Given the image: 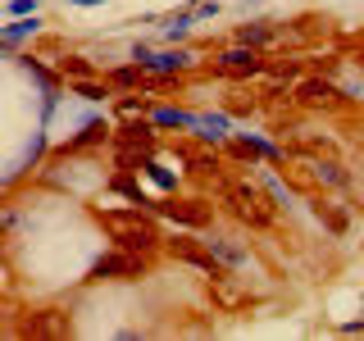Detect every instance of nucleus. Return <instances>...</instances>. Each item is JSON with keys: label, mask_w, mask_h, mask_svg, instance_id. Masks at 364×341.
<instances>
[{"label": "nucleus", "mask_w": 364, "mask_h": 341, "mask_svg": "<svg viewBox=\"0 0 364 341\" xmlns=\"http://www.w3.org/2000/svg\"><path fill=\"white\" fill-rule=\"evenodd\" d=\"M96 223L114 237V246L136 250V255H155V250L164 246L155 219H151V214H141V205H136V210H96Z\"/></svg>", "instance_id": "1"}, {"label": "nucleus", "mask_w": 364, "mask_h": 341, "mask_svg": "<svg viewBox=\"0 0 364 341\" xmlns=\"http://www.w3.org/2000/svg\"><path fill=\"white\" fill-rule=\"evenodd\" d=\"M146 273H151V255H136V250H109V255H100L96 264L87 269L82 282H141Z\"/></svg>", "instance_id": "2"}, {"label": "nucleus", "mask_w": 364, "mask_h": 341, "mask_svg": "<svg viewBox=\"0 0 364 341\" xmlns=\"http://www.w3.org/2000/svg\"><path fill=\"white\" fill-rule=\"evenodd\" d=\"M223 200H228V210H232L242 223H250V227H269L273 223V205L264 200V191L250 187V182H228Z\"/></svg>", "instance_id": "3"}, {"label": "nucleus", "mask_w": 364, "mask_h": 341, "mask_svg": "<svg viewBox=\"0 0 364 341\" xmlns=\"http://www.w3.org/2000/svg\"><path fill=\"white\" fill-rule=\"evenodd\" d=\"M164 250L178 259V264H191L196 273H205V278H219V273H223V259L210 250V242H196V237H173V242H164Z\"/></svg>", "instance_id": "4"}, {"label": "nucleus", "mask_w": 364, "mask_h": 341, "mask_svg": "<svg viewBox=\"0 0 364 341\" xmlns=\"http://www.w3.org/2000/svg\"><path fill=\"white\" fill-rule=\"evenodd\" d=\"M151 155H155V132H151V123H132V128L119 132V159H123V168H136L141 159H151Z\"/></svg>", "instance_id": "5"}, {"label": "nucleus", "mask_w": 364, "mask_h": 341, "mask_svg": "<svg viewBox=\"0 0 364 341\" xmlns=\"http://www.w3.org/2000/svg\"><path fill=\"white\" fill-rule=\"evenodd\" d=\"M214 68L219 73H228V77H255V73H264V60H259V50L255 45H242L237 41L232 50H223V55H214Z\"/></svg>", "instance_id": "6"}, {"label": "nucleus", "mask_w": 364, "mask_h": 341, "mask_svg": "<svg viewBox=\"0 0 364 341\" xmlns=\"http://www.w3.org/2000/svg\"><path fill=\"white\" fill-rule=\"evenodd\" d=\"M155 214L178 227H210V205L205 200H164L155 205Z\"/></svg>", "instance_id": "7"}, {"label": "nucleus", "mask_w": 364, "mask_h": 341, "mask_svg": "<svg viewBox=\"0 0 364 341\" xmlns=\"http://www.w3.org/2000/svg\"><path fill=\"white\" fill-rule=\"evenodd\" d=\"M296 100H301L305 109H337L346 96H341L337 82H328V77H305V82L296 87Z\"/></svg>", "instance_id": "8"}, {"label": "nucleus", "mask_w": 364, "mask_h": 341, "mask_svg": "<svg viewBox=\"0 0 364 341\" xmlns=\"http://www.w3.org/2000/svg\"><path fill=\"white\" fill-rule=\"evenodd\" d=\"M191 64H196V55L178 50V45H173V50H164V55H146V60H141V68L151 77H178V73H187Z\"/></svg>", "instance_id": "9"}, {"label": "nucleus", "mask_w": 364, "mask_h": 341, "mask_svg": "<svg viewBox=\"0 0 364 341\" xmlns=\"http://www.w3.org/2000/svg\"><path fill=\"white\" fill-rule=\"evenodd\" d=\"M37 32H41L37 14H28V18H9L5 28H0V50H5V55H14V45H18V41H32Z\"/></svg>", "instance_id": "10"}, {"label": "nucleus", "mask_w": 364, "mask_h": 341, "mask_svg": "<svg viewBox=\"0 0 364 341\" xmlns=\"http://www.w3.org/2000/svg\"><path fill=\"white\" fill-rule=\"evenodd\" d=\"M205 242H210V250H214V255H219V259H223V269H242V264H246V259H250V250H246L242 242H237V237H223V232H210V237H205Z\"/></svg>", "instance_id": "11"}, {"label": "nucleus", "mask_w": 364, "mask_h": 341, "mask_svg": "<svg viewBox=\"0 0 364 341\" xmlns=\"http://www.w3.org/2000/svg\"><path fill=\"white\" fill-rule=\"evenodd\" d=\"M109 191H119V196H128L132 205H141V210H155V200L146 196V187L132 178V168H123V173H114L109 178Z\"/></svg>", "instance_id": "12"}, {"label": "nucleus", "mask_w": 364, "mask_h": 341, "mask_svg": "<svg viewBox=\"0 0 364 341\" xmlns=\"http://www.w3.org/2000/svg\"><path fill=\"white\" fill-rule=\"evenodd\" d=\"M151 123H155V128H191V132H196L200 114H187V109H173V105H159V109H151Z\"/></svg>", "instance_id": "13"}, {"label": "nucleus", "mask_w": 364, "mask_h": 341, "mask_svg": "<svg viewBox=\"0 0 364 341\" xmlns=\"http://www.w3.org/2000/svg\"><path fill=\"white\" fill-rule=\"evenodd\" d=\"M105 136H109V123H105V119H91V123H82V132H77V136H68L64 155H68V151H87V146H100Z\"/></svg>", "instance_id": "14"}, {"label": "nucleus", "mask_w": 364, "mask_h": 341, "mask_svg": "<svg viewBox=\"0 0 364 341\" xmlns=\"http://www.w3.org/2000/svg\"><path fill=\"white\" fill-rule=\"evenodd\" d=\"M310 178L318 182V187H346V168H341L337 164V159H314V164H310Z\"/></svg>", "instance_id": "15"}, {"label": "nucleus", "mask_w": 364, "mask_h": 341, "mask_svg": "<svg viewBox=\"0 0 364 341\" xmlns=\"http://www.w3.org/2000/svg\"><path fill=\"white\" fill-rule=\"evenodd\" d=\"M136 173H146L159 191H178V173H173V168H164L155 155H151V159H141V164H136Z\"/></svg>", "instance_id": "16"}, {"label": "nucleus", "mask_w": 364, "mask_h": 341, "mask_svg": "<svg viewBox=\"0 0 364 341\" xmlns=\"http://www.w3.org/2000/svg\"><path fill=\"white\" fill-rule=\"evenodd\" d=\"M210 296H214V301H219V305H223V310H237V305H246V296H242V291H237V287H232V282H228V278H223V273H219V278H210Z\"/></svg>", "instance_id": "17"}, {"label": "nucleus", "mask_w": 364, "mask_h": 341, "mask_svg": "<svg viewBox=\"0 0 364 341\" xmlns=\"http://www.w3.org/2000/svg\"><path fill=\"white\" fill-rule=\"evenodd\" d=\"M68 91H73V96H82V100H109L114 96V91H109V77H105V82H96V77H73Z\"/></svg>", "instance_id": "18"}, {"label": "nucleus", "mask_w": 364, "mask_h": 341, "mask_svg": "<svg viewBox=\"0 0 364 341\" xmlns=\"http://www.w3.org/2000/svg\"><path fill=\"white\" fill-rule=\"evenodd\" d=\"M237 41H242V45H255V50H264V45L273 41V28H269V23H242V28H237Z\"/></svg>", "instance_id": "19"}, {"label": "nucleus", "mask_w": 364, "mask_h": 341, "mask_svg": "<svg viewBox=\"0 0 364 341\" xmlns=\"http://www.w3.org/2000/svg\"><path fill=\"white\" fill-rule=\"evenodd\" d=\"M314 214L328 223V232H337V237L346 232V214H337V210H333V200H323V196H318V200H314Z\"/></svg>", "instance_id": "20"}, {"label": "nucleus", "mask_w": 364, "mask_h": 341, "mask_svg": "<svg viewBox=\"0 0 364 341\" xmlns=\"http://www.w3.org/2000/svg\"><path fill=\"white\" fill-rule=\"evenodd\" d=\"M141 77H146V68L132 60V64L114 68V73H109V82H114V87H141Z\"/></svg>", "instance_id": "21"}, {"label": "nucleus", "mask_w": 364, "mask_h": 341, "mask_svg": "<svg viewBox=\"0 0 364 341\" xmlns=\"http://www.w3.org/2000/svg\"><path fill=\"white\" fill-rule=\"evenodd\" d=\"M60 73L64 77H96V68H91L82 55H64V60H60Z\"/></svg>", "instance_id": "22"}, {"label": "nucleus", "mask_w": 364, "mask_h": 341, "mask_svg": "<svg viewBox=\"0 0 364 341\" xmlns=\"http://www.w3.org/2000/svg\"><path fill=\"white\" fill-rule=\"evenodd\" d=\"M37 9H41V0H5V18H28Z\"/></svg>", "instance_id": "23"}, {"label": "nucleus", "mask_w": 364, "mask_h": 341, "mask_svg": "<svg viewBox=\"0 0 364 341\" xmlns=\"http://www.w3.org/2000/svg\"><path fill=\"white\" fill-rule=\"evenodd\" d=\"M151 105L146 100H136V96H128V100H119V114H146Z\"/></svg>", "instance_id": "24"}, {"label": "nucleus", "mask_w": 364, "mask_h": 341, "mask_svg": "<svg viewBox=\"0 0 364 341\" xmlns=\"http://www.w3.org/2000/svg\"><path fill=\"white\" fill-rule=\"evenodd\" d=\"M264 191H269V196L278 200V205H287V191H282V182H278V178H264Z\"/></svg>", "instance_id": "25"}, {"label": "nucleus", "mask_w": 364, "mask_h": 341, "mask_svg": "<svg viewBox=\"0 0 364 341\" xmlns=\"http://www.w3.org/2000/svg\"><path fill=\"white\" fill-rule=\"evenodd\" d=\"M341 332H350V337H355V332H364V318H355V323H341Z\"/></svg>", "instance_id": "26"}, {"label": "nucleus", "mask_w": 364, "mask_h": 341, "mask_svg": "<svg viewBox=\"0 0 364 341\" xmlns=\"http://www.w3.org/2000/svg\"><path fill=\"white\" fill-rule=\"evenodd\" d=\"M68 5H77V9H96V5H105V0H68Z\"/></svg>", "instance_id": "27"}]
</instances>
